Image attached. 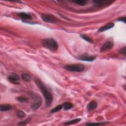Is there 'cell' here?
<instances>
[{"label": "cell", "mask_w": 126, "mask_h": 126, "mask_svg": "<svg viewBox=\"0 0 126 126\" xmlns=\"http://www.w3.org/2000/svg\"><path fill=\"white\" fill-rule=\"evenodd\" d=\"M35 81L44 97L46 105L49 107L51 105L53 99V96L51 93L48 90L46 87L45 86L40 80L38 78H35Z\"/></svg>", "instance_id": "6da1fadb"}, {"label": "cell", "mask_w": 126, "mask_h": 126, "mask_svg": "<svg viewBox=\"0 0 126 126\" xmlns=\"http://www.w3.org/2000/svg\"><path fill=\"white\" fill-rule=\"evenodd\" d=\"M43 46L52 51H56L58 48V44L57 41L52 38L45 39L41 40Z\"/></svg>", "instance_id": "7a4b0ae2"}, {"label": "cell", "mask_w": 126, "mask_h": 126, "mask_svg": "<svg viewBox=\"0 0 126 126\" xmlns=\"http://www.w3.org/2000/svg\"><path fill=\"white\" fill-rule=\"evenodd\" d=\"M65 69L67 71L72 72H82L85 69V66L82 64H71L65 66Z\"/></svg>", "instance_id": "3957f363"}, {"label": "cell", "mask_w": 126, "mask_h": 126, "mask_svg": "<svg viewBox=\"0 0 126 126\" xmlns=\"http://www.w3.org/2000/svg\"><path fill=\"white\" fill-rule=\"evenodd\" d=\"M114 1H106V0H95L93 1L94 5L97 7H100L111 5Z\"/></svg>", "instance_id": "277c9868"}, {"label": "cell", "mask_w": 126, "mask_h": 126, "mask_svg": "<svg viewBox=\"0 0 126 126\" xmlns=\"http://www.w3.org/2000/svg\"><path fill=\"white\" fill-rule=\"evenodd\" d=\"M41 18L44 22L50 23H56L58 21L56 17L49 14H43L41 16Z\"/></svg>", "instance_id": "5b68a950"}, {"label": "cell", "mask_w": 126, "mask_h": 126, "mask_svg": "<svg viewBox=\"0 0 126 126\" xmlns=\"http://www.w3.org/2000/svg\"><path fill=\"white\" fill-rule=\"evenodd\" d=\"M35 99L36 101L33 102V104L31 105V108L33 110V111H36L37 110L41 105V98L38 96L35 95Z\"/></svg>", "instance_id": "8992f818"}, {"label": "cell", "mask_w": 126, "mask_h": 126, "mask_svg": "<svg viewBox=\"0 0 126 126\" xmlns=\"http://www.w3.org/2000/svg\"><path fill=\"white\" fill-rule=\"evenodd\" d=\"M114 46V43L112 41L109 40L106 42L100 48V52H105L111 50Z\"/></svg>", "instance_id": "52a82bcc"}, {"label": "cell", "mask_w": 126, "mask_h": 126, "mask_svg": "<svg viewBox=\"0 0 126 126\" xmlns=\"http://www.w3.org/2000/svg\"><path fill=\"white\" fill-rule=\"evenodd\" d=\"M7 79L8 80V81L11 83L16 85L19 84L18 81L19 80V77L18 75L15 73H13L12 74H11L8 76Z\"/></svg>", "instance_id": "ba28073f"}, {"label": "cell", "mask_w": 126, "mask_h": 126, "mask_svg": "<svg viewBox=\"0 0 126 126\" xmlns=\"http://www.w3.org/2000/svg\"><path fill=\"white\" fill-rule=\"evenodd\" d=\"M96 58V57L94 56H88L85 55H83L79 57L78 59L81 61H88V62H92L94 61Z\"/></svg>", "instance_id": "9c48e42d"}, {"label": "cell", "mask_w": 126, "mask_h": 126, "mask_svg": "<svg viewBox=\"0 0 126 126\" xmlns=\"http://www.w3.org/2000/svg\"><path fill=\"white\" fill-rule=\"evenodd\" d=\"M114 26V23H109L106 25L105 26L100 28L98 30V32H103L104 31H107V30L113 28Z\"/></svg>", "instance_id": "30bf717a"}, {"label": "cell", "mask_w": 126, "mask_h": 126, "mask_svg": "<svg viewBox=\"0 0 126 126\" xmlns=\"http://www.w3.org/2000/svg\"><path fill=\"white\" fill-rule=\"evenodd\" d=\"M98 106V104L95 100H92L89 102L87 106V109L89 111L95 109Z\"/></svg>", "instance_id": "8fae6325"}, {"label": "cell", "mask_w": 126, "mask_h": 126, "mask_svg": "<svg viewBox=\"0 0 126 126\" xmlns=\"http://www.w3.org/2000/svg\"><path fill=\"white\" fill-rule=\"evenodd\" d=\"M18 16L23 20H31L33 18L30 14L25 13H18Z\"/></svg>", "instance_id": "7c38bea8"}, {"label": "cell", "mask_w": 126, "mask_h": 126, "mask_svg": "<svg viewBox=\"0 0 126 126\" xmlns=\"http://www.w3.org/2000/svg\"><path fill=\"white\" fill-rule=\"evenodd\" d=\"M12 108V106L8 104L2 105L0 106V110L1 111H7Z\"/></svg>", "instance_id": "4fadbf2b"}, {"label": "cell", "mask_w": 126, "mask_h": 126, "mask_svg": "<svg viewBox=\"0 0 126 126\" xmlns=\"http://www.w3.org/2000/svg\"><path fill=\"white\" fill-rule=\"evenodd\" d=\"M73 107V105L72 104V103L68 102H66L64 103L63 105V107L65 110H68L71 108H72Z\"/></svg>", "instance_id": "5bb4252c"}, {"label": "cell", "mask_w": 126, "mask_h": 126, "mask_svg": "<svg viewBox=\"0 0 126 126\" xmlns=\"http://www.w3.org/2000/svg\"><path fill=\"white\" fill-rule=\"evenodd\" d=\"M81 120V119L80 118H77L75 119H73V120L70 121H68V122H66L65 123H64L63 124L64 125H73V124H75L78 123V122H79Z\"/></svg>", "instance_id": "9a60e30c"}, {"label": "cell", "mask_w": 126, "mask_h": 126, "mask_svg": "<svg viewBox=\"0 0 126 126\" xmlns=\"http://www.w3.org/2000/svg\"><path fill=\"white\" fill-rule=\"evenodd\" d=\"M21 77L23 79V80L26 81V82H30L31 80V76L26 73H23L22 74Z\"/></svg>", "instance_id": "2e32d148"}, {"label": "cell", "mask_w": 126, "mask_h": 126, "mask_svg": "<svg viewBox=\"0 0 126 126\" xmlns=\"http://www.w3.org/2000/svg\"><path fill=\"white\" fill-rule=\"evenodd\" d=\"M63 108V105H58L56 107H55V108H53L51 111H50V113H56V112H59Z\"/></svg>", "instance_id": "e0dca14e"}, {"label": "cell", "mask_w": 126, "mask_h": 126, "mask_svg": "<svg viewBox=\"0 0 126 126\" xmlns=\"http://www.w3.org/2000/svg\"><path fill=\"white\" fill-rule=\"evenodd\" d=\"M80 37L83 39V40H85L91 43H93V40H92L91 38H90L89 37H88L87 36L84 35V34H81L80 35Z\"/></svg>", "instance_id": "ac0fdd59"}, {"label": "cell", "mask_w": 126, "mask_h": 126, "mask_svg": "<svg viewBox=\"0 0 126 126\" xmlns=\"http://www.w3.org/2000/svg\"><path fill=\"white\" fill-rule=\"evenodd\" d=\"M73 2L76 3V4L80 5V6H85L87 5L88 3V1H79V0H77V1H73Z\"/></svg>", "instance_id": "d6986e66"}, {"label": "cell", "mask_w": 126, "mask_h": 126, "mask_svg": "<svg viewBox=\"0 0 126 126\" xmlns=\"http://www.w3.org/2000/svg\"><path fill=\"white\" fill-rule=\"evenodd\" d=\"M16 99L21 102H24V103H26L28 101V99L27 98L24 97H19L16 98Z\"/></svg>", "instance_id": "ffe728a7"}, {"label": "cell", "mask_w": 126, "mask_h": 126, "mask_svg": "<svg viewBox=\"0 0 126 126\" xmlns=\"http://www.w3.org/2000/svg\"><path fill=\"white\" fill-rule=\"evenodd\" d=\"M17 116L19 118H22L25 116V113L21 110H18L17 111Z\"/></svg>", "instance_id": "44dd1931"}, {"label": "cell", "mask_w": 126, "mask_h": 126, "mask_svg": "<svg viewBox=\"0 0 126 126\" xmlns=\"http://www.w3.org/2000/svg\"><path fill=\"white\" fill-rule=\"evenodd\" d=\"M30 121H31V119L30 118H28L26 120H25V121L19 122L18 123V125H20V126H26L30 122Z\"/></svg>", "instance_id": "7402d4cb"}, {"label": "cell", "mask_w": 126, "mask_h": 126, "mask_svg": "<svg viewBox=\"0 0 126 126\" xmlns=\"http://www.w3.org/2000/svg\"><path fill=\"white\" fill-rule=\"evenodd\" d=\"M108 122H99V123H87L86 125H106Z\"/></svg>", "instance_id": "603a6c76"}, {"label": "cell", "mask_w": 126, "mask_h": 126, "mask_svg": "<svg viewBox=\"0 0 126 126\" xmlns=\"http://www.w3.org/2000/svg\"><path fill=\"white\" fill-rule=\"evenodd\" d=\"M126 47L124 46L123 48H122L121 49H120L118 51L119 53L120 54L123 55L124 56H126Z\"/></svg>", "instance_id": "cb8c5ba5"}, {"label": "cell", "mask_w": 126, "mask_h": 126, "mask_svg": "<svg viewBox=\"0 0 126 126\" xmlns=\"http://www.w3.org/2000/svg\"><path fill=\"white\" fill-rule=\"evenodd\" d=\"M126 17H120V18L118 19V21L123 22L124 23H126Z\"/></svg>", "instance_id": "d4e9b609"}]
</instances>
